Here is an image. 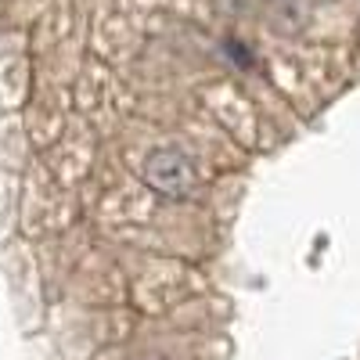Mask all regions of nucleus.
I'll return each instance as SVG.
<instances>
[{"label": "nucleus", "mask_w": 360, "mask_h": 360, "mask_svg": "<svg viewBox=\"0 0 360 360\" xmlns=\"http://www.w3.org/2000/svg\"><path fill=\"white\" fill-rule=\"evenodd\" d=\"M141 180L152 188L159 198H169V202H184L195 184H198V169H195V159L184 152V148H152L141 162Z\"/></svg>", "instance_id": "obj_1"}, {"label": "nucleus", "mask_w": 360, "mask_h": 360, "mask_svg": "<svg viewBox=\"0 0 360 360\" xmlns=\"http://www.w3.org/2000/svg\"><path fill=\"white\" fill-rule=\"evenodd\" d=\"M249 4H252V0H217V8L227 11V15H242Z\"/></svg>", "instance_id": "obj_2"}]
</instances>
